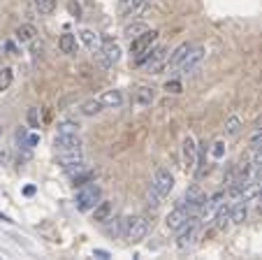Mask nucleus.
Listing matches in <instances>:
<instances>
[{
  "label": "nucleus",
  "mask_w": 262,
  "mask_h": 260,
  "mask_svg": "<svg viewBox=\"0 0 262 260\" xmlns=\"http://www.w3.org/2000/svg\"><path fill=\"white\" fill-rule=\"evenodd\" d=\"M207 195H204L202 193V188L198 186V184H193V186L188 188V191H186V209L190 211V216H198L200 211L204 209V205H207Z\"/></svg>",
  "instance_id": "6"
},
{
  "label": "nucleus",
  "mask_w": 262,
  "mask_h": 260,
  "mask_svg": "<svg viewBox=\"0 0 262 260\" xmlns=\"http://www.w3.org/2000/svg\"><path fill=\"white\" fill-rule=\"evenodd\" d=\"M54 147L58 153H72V151H81V137L77 135H56Z\"/></svg>",
  "instance_id": "9"
},
{
  "label": "nucleus",
  "mask_w": 262,
  "mask_h": 260,
  "mask_svg": "<svg viewBox=\"0 0 262 260\" xmlns=\"http://www.w3.org/2000/svg\"><path fill=\"white\" fill-rule=\"evenodd\" d=\"M195 230H198V228H195V218H190V221L186 223L183 228H179V230H177L179 232V237H177V246H179V249H186V246L193 242Z\"/></svg>",
  "instance_id": "16"
},
{
  "label": "nucleus",
  "mask_w": 262,
  "mask_h": 260,
  "mask_svg": "<svg viewBox=\"0 0 262 260\" xmlns=\"http://www.w3.org/2000/svg\"><path fill=\"white\" fill-rule=\"evenodd\" d=\"M154 100H156V89L154 86H146V84L137 86V91L133 93V105L135 107H151Z\"/></svg>",
  "instance_id": "12"
},
{
  "label": "nucleus",
  "mask_w": 262,
  "mask_h": 260,
  "mask_svg": "<svg viewBox=\"0 0 262 260\" xmlns=\"http://www.w3.org/2000/svg\"><path fill=\"white\" fill-rule=\"evenodd\" d=\"M93 255H98V258H109V253H107V251H102V249H95Z\"/></svg>",
  "instance_id": "37"
},
{
  "label": "nucleus",
  "mask_w": 262,
  "mask_h": 260,
  "mask_svg": "<svg viewBox=\"0 0 262 260\" xmlns=\"http://www.w3.org/2000/svg\"><path fill=\"white\" fill-rule=\"evenodd\" d=\"M248 216V209L246 205H234V211H232V223H244Z\"/></svg>",
  "instance_id": "30"
},
{
  "label": "nucleus",
  "mask_w": 262,
  "mask_h": 260,
  "mask_svg": "<svg viewBox=\"0 0 262 260\" xmlns=\"http://www.w3.org/2000/svg\"><path fill=\"white\" fill-rule=\"evenodd\" d=\"M167 47H156V49H148L144 51L142 56H137V61L135 63L137 65H144L146 63V70L151 74H160L165 68H167Z\"/></svg>",
  "instance_id": "2"
},
{
  "label": "nucleus",
  "mask_w": 262,
  "mask_h": 260,
  "mask_svg": "<svg viewBox=\"0 0 262 260\" xmlns=\"http://www.w3.org/2000/svg\"><path fill=\"white\" fill-rule=\"evenodd\" d=\"M26 121H28V126H30V128H40V121H42L40 109H37V107H30V109H28V114H26Z\"/></svg>",
  "instance_id": "29"
},
{
  "label": "nucleus",
  "mask_w": 262,
  "mask_h": 260,
  "mask_svg": "<svg viewBox=\"0 0 262 260\" xmlns=\"http://www.w3.org/2000/svg\"><path fill=\"white\" fill-rule=\"evenodd\" d=\"M204 54H207V49H204L202 45H198V47H193V49L188 51V56H186V58H183V63H181V70L186 74H190L193 72L195 68H198L200 63H202L204 61Z\"/></svg>",
  "instance_id": "11"
},
{
  "label": "nucleus",
  "mask_w": 262,
  "mask_h": 260,
  "mask_svg": "<svg viewBox=\"0 0 262 260\" xmlns=\"http://www.w3.org/2000/svg\"><path fill=\"white\" fill-rule=\"evenodd\" d=\"M102 109H104V105L100 103V98H91V100H86V103H81L79 112L84 114V116H98Z\"/></svg>",
  "instance_id": "22"
},
{
  "label": "nucleus",
  "mask_w": 262,
  "mask_h": 260,
  "mask_svg": "<svg viewBox=\"0 0 262 260\" xmlns=\"http://www.w3.org/2000/svg\"><path fill=\"white\" fill-rule=\"evenodd\" d=\"M68 10H70V12H72V14H74V16H79V14H81V7H79V5H77V3H74V0H70V3H68Z\"/></svg>",
  "instance_id": "35"
},
{
  "label": "nucleus",
  "mask_w": 262,
  "mask_h": 260,
  "mask_svg": "<svg viewBox=\"0 0 262 260\" xmlns=\"http://www.w3.org/2000/svg\"><path fill=\"white\" fill-rule=\"evenodd\" d=\"M160 200H163L160 191L154 186V184H148V188H146V205L151 207V209H158V207H160Z\"/></svg>",
  "instance_id": "25"
},
{
  "label": "nucleus",
  "mask_w": 262,
  "mask_h": 260,
  "mask_svg": "<svg viewBox=\"0 0 262 260\" xmlns=\"http://www.w3.org/2000/svg\"><path fill=\"white\" fill-rule=\"evenodd\" d=\"M190 218H195V216H190V211L181 205V207H177V209H172L167 214V218H165V226H167V230H179V228H183L186 223L190 221Z\"/></svg>",
  "instance_id": "10"
},
{
  "label": "nucleus",
  "mask_w": 262,
  "mask_h": 260,
  "mask_svg": "<svg viewBox=\"0 0 262 260\" xmlns=\"http://www.w3.org/2000/svg\"><path fill=\"white\" fill-rule=\"evenodd\" d=\"M12 82H14V72H12L10 68H3V70H0V93L10 89Z\"/></svg>",
  "instance_id": "27"
},
{
  "label": "nucleus",
  "mask_w": 262,
  "mask_h": 260,
  "mask_svg": "<svg viewBox=\"0 0 262 260\" xmlns=\"http://www.w3.org/2000/svg\"><path fill=\"white\" fill-rule=\"evenodd\" d=\"M257 202L262 205V186H260V193H257Z\"/></svg>",
  "instance_id": "39"
},
{
  "label": "nucleus",
  "mask_w": 262,
  "mask_h": 260,
  "mask_svg": "<svg viewBox=\"0 0 262 260\" xmlns=\"http://www.w3.org/2000/svg\"><path fill=\"white\" fill-rule=\"evenodd\" d=\"M148 0H119V12L121 16H137L146 10Z\"/></svg>",
  "instance_id": "13"
},
{
  "label": "nucleus",
  "mask_w": 262,
  "mask_h": 260,
  "mask_svg": "<svg viewBox=\"0 0 262 260\" xmlns=\"http://www.w3.org/2000/svg\"><path fill=\"white\" fill-rule=\"evenodd\" d=\"M58 49L63 51L65 56L77 54V37H74L72 33H63V35L58 37Z\"/></svg>",
  "instance_id": "20"
},
{
  "label": "nucleus",
  "mask_w": 262,
  "mask_h": 260,
  "mask_svg": "<svg viewBox=\"0 0 262 260\" xmlns=\"http://www.w3.org/2000/svg\"><path fill=\"white\" fill-rule=\"evenodd\" d=\"M35 37H37V28L33 24H21L14 30V39L19 45H30V42H35Z\"/></svg>",
  "instance_id": "15"
},
{
  "label": "nucleus",
  "mask_w": 262,
  "mask_h": 260,
  "mask_svg": "<svg viewBox=\"0 0 262 260\" xmlns=\"http://www.w3.org/2000/svg\"><path fill=\"white\" fill-rule=\"evenodd\" d=\"M165 91H167V93H181L183 91V86H181V82H179V79H169V82H165Z\"/></svg>",
  "instance_id": "31"
},
{
  "label": "nucleus",
  "mask_w": 262,
  "mask_h": 260,
  "mask_svg": "<svg viewBox=\"0 0 262 260\" xmlns=\"http://www.w3.org/2000/svg\"><path fill=\"white\" fill-rule=\"evenodd\" d=\"M211 156H213V158H221V156H223V142H221V139H218V142L213 144V149H211Z\"/></svg>",
  "instance_id": "34"
},
{
  "label": "nucleus",
  "mask_w": 262,
  "mask_h": 260,
  "mask_svg": "<svg viewBox=\"0 0 262 260\" xmlns=\"http://www.w3.org/2000/svg\"><path fill=\"white\" fill-rule=\"evenodd\" d=\"M100 200H102V188L98 184H81L77 188V195H74V207L79 211H89L95 209Z\"/></svg>",
  "instance_id": "1"
},
{
  "label": "nucleus",
  "mask_w": 262,
  "mask_h": 260,
  "mask_svg": "<svg viewBox=\"0 0 262 260\" xmlns=\"http://www.w3.org/2000/svg\"><path fill=\"white\" fill-rule=\"evenodd\" d=\"M148 232V223L144 216H137V218H125V239L137 244L146 237Z\"/></svg>",
  "instance_id": "4"
},
{
  "label": "nucleus",
  "mask_w": 262,
  "mask_h": 260,
  "mask_svg": "<svg viewBox=\"0 0 262 260\" xmlns=\"http://www.w3.org/2000/svg\"><path fill=\"white\" fill-rule=\"evenodd\" d=\"M242 128H244V123L237 114H230V116L225 118V133H228L230 137H234V135L242 133Z\"/></svg>",
  "instance_id": "23"
},
{
  "label": "nucleus",
  "mask_w": 262,
  "mask_h": 260,
  "mask_svg": "<svg viewBox=\"0 0 262 260\" xmlns=\"http://www.w3.org/2000/svg\"><path fill=\"white\" fill-rule=\"evenodd\" d=\"M181 163L186 172H195V165H198V142H195L193 135H186L181 144Z\"/></svg>",
  "instance_id": "3"
},
{
  "label": "nucleus",
  "mask_w": 262,
  "mask_h": 260,
  "mask_svg": "<svg viewBox=\"0 0 262 260\" xmlns=\"http://www.w3.org/2000/svg\"><path fill=\"white\" fill-rule=\"evenodd\" d=\"M79 37H81V42H84V45L89 47L91 51H100V47H102V39H100V35L93 33V30H89V28L81 30Z\"/></svg>",
  "instance_id": "21"
},
{
  "label": "nucleus",
  "mask_w": 262,
  "mask_h": 260,
  "mask_svg": "<svg viewBox=\"0 0 262 260\" xmlns=\"http://www.w3.org/2000/svg\"><path fill=\"white\" fill-rule=\"evenodd\" d=\"M77 133H79V123H77V121H70V118L60 121L58 128H56V135H77Z\"/></svg>",
  "instance_id": "24"
},
{
  "label": "nucleus",
  "mask_w": 262,
  "mask_h": 260,
  "mask_svg": "<svg viewBox=\"0 0 262 260\" xmlns=\"http://www.w3.org/2000/svg\"><path fill=\"white\" fill-rule=\"evenodd\" d=\"M248 144H251V151H257V149H262V133H260V130H257V133L253 135L251 142H248Z\"/></svg>",
  "instance_id": "32"
},
{
  "label": "nucleus",
  "mask_w": 262,
  "mask_h": 260,
  "mask_svg": "<svg viewBox=\"0 0 262 260\" xmlns=\"http://www.w3.org/2000/svg\"><path fill=\"white\" fill-rule=\"evenodd\" d=\"M193 49V45L190 42H181V45L177 47V49L172 51V56L167 58V68L169 70H177V68H181V63H183V58L188 56V51Z\"/></svg>",
  "instance_id": "14"
},
{
  "label": "nucleus",
  "mask_w": 262,
  "mask_h": 260,
  "mask_svg": "<svg viewBox=\"0 0 262 260\" xmlns=\"http://www.w3.org/2000/svg\"><path fill=\"white\" fill-rule=\"evenodd\" d=\"M37 142H40V135L33 133V135H28V137H26V144H24V147H26V149H33Z\"/></svg>",
  "instance_id": "33"
},
{
  "label": "nucleus",
  "mask_w": 262,
  "mask_h": 260,
  "mask_svg": "<svg viewBox=\"0 0 262 260\" xmlns=\"http://www.w3.org/2000/svg\"><path fill=\"white\" fill-rule=\"evenodd\" d=\"M95 54H98V61L104 68H112V65H116L121 61V47L116 45L114 39H102V47Z\"/></svg>",
  "instance_id": "5"
},
{
  "label": "nucleus",
  "mask_w": 262,
  "mask_h": 260,
  "mask_svg": "<svg viewBox=\"0 0 262 260\" xmlns=\"http://www.w3.org/2000/svg\"><path fill=\"white\" fill-rule=\"evenodd\" d=\"M151 184H154V186L160 191V195L165 197V195H169V191L174 188V174L167 170V167H158V170L154 172V182Z\"/></svg>",
  "instance_id": "8"
},
{
  "label": "nucleus",
  "mask_w": 262,
  "mask_h": 260,
  "mask_svg": "<svg viewBox=\"0 0 262 260\" xmlns=\"http://www.w3.org/2000/svg\"><path fill=\"white\" fill-rule=\"evenodd\" d=\"M0 221H3V223H12V218H7L5 214H0Z\"/></svg>",
  "instance_id": "38"
},
{
  "label": "nucleus",
  "mask_w": 262,
  "mask_h": 260,
  "mask_svg": "<svg viewBox=\"0 0 262 260\" xmlns=\"http://www.w3.org/2000/svg\"><path fill=\"white\" fill-rule=\"evenodd\" d=\"M100 103L104 105V109H119L123 105V93L119 89H112V91H104L100 95Z\"/></svg>",
  "instance_id": "18"
},
{
  "label": "nucleus",
  "mask_w": 262,
  "mask_h": 260,
  "mask_svg": "<svg viewBox=\"0 0 262 260\" xmlns=\"http://www.w3.org/2000/svg\"><path fill=\"white\" fill-rule=\"evenodd\" d=\"M237 202L239 200L225 202L223 207H218V211H216V228H218V230H223V228L232 221V211H234V205H237Z\"/></svg>",
  "instance_id": "17"
},
{
  "label": "nucleus",
  "mask_w": 262,
  "mask_h": 260,
  "mask_svg": "<svg viewBox=\"0 0 262 260\" xmlns=\"http://www.w3.org/2000/svg\"><path fill=\"white\" fill-rule=\"evenodd\" d=\"M112 214H114V205H112L109 200H100L98 207L93 209V221L95 223H104V221L112 218Z\"/></svg>",
  "instance_id": "19"
},
{
  "label": "nucleus",
  "mask_w": 262,
  "mask_h": 260,
  "mask_svg": "<svg viewBox=\"0 0 262 260\" xmlns=\"http://www.w3.org/2000/svg\"><path fill=\"white\" fill-rule=\"evenodd\" d=\"M156 39H158V30H146V33L137 35V37L130 39V54L137 58V56H142L144 51L151 49V45H154Z\"/></svg>",
  "instance_id": "7"
},
{
  "label": "nucleus",
  "mask_w": 262,
  "mask_h": 260,
  "mask_svg": "<svg viewBox=\"0 0 262 260\" xmlns=\"http://www.w3.org/2000/svg\"><path fill=\"white\" fill-rule=\"evenodd\" d=\"M91 177H93L91 172H86V174H79V177H74V184H79V186H81V184H86Z\"/></svg>",
  "instance_id": "36"
},
{
  "label": "nucleus",
  "mask_w": 262,
  "mask_h": 260,
  "mask_svg": "<svg viewBox=\"0 0 262 260\" xmlns=\"http://www.w3.org/2000/svg\"><path fill=\"white\" fill-rule=\"evenodd\" d=\"M146 30H148V26L144 24V21H135V24H128V26H125L123 35H125V37H130V39H133V37H137V35L146 33Z\"/></svg>",
  "instance_id": "26"
},
{
  "label": "nucleus",
  "mask_w": 262,
  "mask_h": 260,
  "mask_svg": "<svg viewBox=\"0 0 262 260\" xmlns=\"http://www.w3.org/2000/svg\"><path fill=\"white\" fill-rule=\"evenodd\" d=\"M35 7L40 14H51L56 10V0H35Z\"/></svg>",
  "instance_id": "28"
}]
</instances>
